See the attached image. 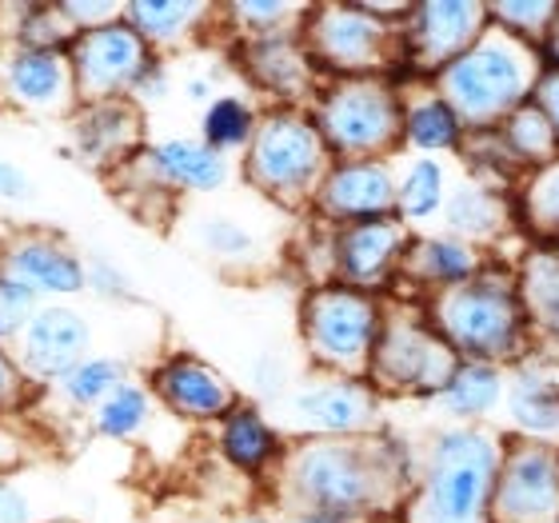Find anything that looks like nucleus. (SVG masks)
<instances>
[{"label":"nucleus","instance_id":"1","mask_svg":"<svg viewBox=\"0 0 559 523\" xmlns=\"http://www.w3.org/2000/svg\"><path fill=\"white\" fill-rule=\"evenodd\" d=\"M419 476V455L396 436L296 440L276 460V500L284 515L328 512L376 523L404 512Z\"/></svg>","mask_w":559,"mask_h":523},{"label":"nucleus","instance_id":"2","mask_svg":"<svg viewBox=\"0 0 559 523\" xmlns=\"http://www.w3.org/2000/svg\"><path fill=\"white\" fill-rule=\"evenodd\" d=\"M500 431L484 424H448L431 431L404 523H491V496L503 464Z\"/></svg>","mask_w":559,"mask_h":523},{"label":"nucleus","instance_id":"3","mask_svg":"<svg viewBox=\"0 0 559 523\" xmlns=\"http://www.w3.org/2000/svg\"><path fill=\"white\" fill-rule=\"evenodd\" d=\"M424 316L460 360L496 364V368H515L527 360L532 328L512 268L488 264L467 284L431 292Z\"/></svg>","mask_w":559,"mask_h":523},{"label":"nucleus","instance_id":"4","mask_svg":"<svg viewBox=\"0 0 559 523\" xmlns=\"http://www.w3.org/2000/svg\"><path fill=\"white\" fill-rule=\"evenodd\" d=\"M544 52L512 36L500 24H488V33L455 57L448 69L436 72V93L448 100L464 132H496L515 108H524L536 96L544 76Z\"/></svg>","mask_w":559,"mask_h":523},{"label":"nucleus","instance_id":"5","mask_svg":"<svg viewBox=\"0 0 559 523\" xmlns=\"http://www.w3.org/2000/svg\"><path fill=\"white\" fill-rule=\"evenodd\" d=\"M336 156L328 152L316 120L300 108H272L260 117V129L245 152L240 173L260 197L280 209L312 204Z\"/></svg>","mask_w":559,"mask_h":523},{"label":"nucleus","instance_id":"6","mask_svg":"<svg viewBox=\"0 0 559 523\" xmlns=\"http://www.w3.org/2000/svg\"><path fill=\"white\" fill-rule=\"evenodd\" d=\"M312 120L336 161H392L404 148V100L380 76L332 81L316 96Z\"/></svg>","mask_w":559,"mask_h":523},{"label":"nucleus","instance_id":"7","mask_svg":"<svg viewBox=\"0 0 559 523\" xmlns=\"http://www.w3.org/2000/svg\"><path fill=\"white\" fill-rule=\"evenodd\" d=\"M380 328H384V304L372 292L328 280L300 300V340L316 372L368 380Z\"/></svg>","mask_w":559,"mask_h":523},{"label":"nucleus","instance_id":"8","mask_svg":"<svg viewBox=\"0 0 559 523\" xmlns=\"http://www.w3.org/2000/svg\"><path fill=\"white\" fill-rule=\"evenodd\" d=\"M316 69L348 76H376L404 57V24L376 16L368 4H320L300 28Z\"/></svg>","mask_w":559,"mask_h":523},{"label":"nucleus","instance_id":"9","mask_svg":"<svg viewBox=\"0 0 559 523\" xmlns=\"http://www.w3.org/2000/svg\"><path fill=\"white\" fill-rule=\"evenodd\" d=\"M460 368L455 356L443 336L431 328V320L424 312H392L384 316L380 340L372 352V368H368V384L384 395H436L448 388V380Z\"/></svg>","mask_w":559,"mask_h":523},{"label":"nucleus","instance_id":"10","mask_svg":"<svg viewBox=\"0 0 559 523\" xmlns=\"http://www.w3.org/2000/svg\"><path fill=\"white\" fill-rule=\"evenodd\" d=\"M284 419L304 440H352V436H376L384 428V404L368 380L348 376H312L292 388L284 400Z\"/></svg>","mask_w":559,"mask_h":523},{"label":"nucleus","instance_id":"11","mask_svg":"<svg viewBox=\"0 0 559 523\" xmlns=\"http://www.w3.org/2000/svg\"><path fill=\"white\" fill-rule=\"evenodd\" d=\"M69 60L72 76H76V100L81 105H105V100H129L140 76L160 57L140 40L136 28L120 21L76 36L69 48Z\"/></svg>","mask_w":559,"mask_h":523},{"label":"nucleus","instance_id":"12","mask_svg":"<svg viewBox=\"0 0 559 523\" xmlns=\"http://www.w3.org/2000/svg\"><path fill=\"white\" fill-rule=\"evenodd\" d=\"M0 272L21 284L40 304L64 300L88 292V268L84 257L48 228H16L0 240Z\"/></svg>","mask_w":559,"mask_h":523},{"label":"nucleus","instance_id":"13","mask_svg":"<svg viewBox=\"0 0 559 523\" xmlns=\"http://www.w3.org/2000/svg\"><path fill=\"white\" fill-rule=\"evenodd\" d=\"M93 356V324L72 304H36L21 336L12 340V360L28 384H57L81 360Z\"/></svg>","mask_w":559,"mask_h":523},{"label":"nucleus","instance_id":"14","mask_svg":"<svg viewBox=\"0 0 559 523\" xmlns=\"http://www.w3.org/2000/svg\"><path fill=\"white\" fill-rule=\"evenodd\" d=\"M491 523H559V448L508 440L491 496Z\"/></svg>","mask_w":559,"mask_h":523},{"label":"nucleus","instance_id":"15","mask_svg":"<svg viewBox=\"0 0 559 523\" xmlns=\"http://www.w3.org/2000/svg\"><path fill=\"white\" fill-rule=\"evenodd\" d=\"M408 245H412V228L400 216L332 228L324 240L332 284L372 292L376 296V288H384V284H392L400 276V264H404Z\"/></svg>","mask_w":559,"mask_h":523},{"label":"nucleus","instance_id":"16","mask_svg":"<svg viewBox=\"0 0 559 523\" xmlns=\"http://www.w3.org/2000/svg\"><path fill=\"white\" fill-rule=\"evenodd\" d=\"M0 100L28 117L69 120L76 100L69 52L57 48H0Z\"/></svg>","mask_w":559,"mask_h":523},{"label":"nucleus","instance_id":"17","mask_svg":"<svg viewBox=\"0 0 559 523\" xmlns=\"http://www.w3.org/2000/svg\"><path fill=\"white\" fill-rule=\"evenodd\" d=\"M488 4H476V0L412 4L408 21H404V57H408L412 69L436 76L455 57H464L467 48L488 33Z\"/></svg>","mask_w":559,"mask_h":523},{"label":"nucleus","instance_id":"18","mask_svg":"<svg viewBox=\"0 0 559 523\" xmlns=\"http://www.w3.org/2000/svg\"><path fill=\"white\" fill-rule=\"evenodd\" d=\"M400 176L392 161H336L316 192L312 209L332 228L368 221H392L396 212Z\"/></svg>","mask_w":559,"mask_h":523},{"label":"nucleus","instance_id":"19","mask_svg":"<svg viewBox=\"0 0 559 523\" xmlns=\"http://www.w3.org/2000/svg\"><path fill=\"white\" fill-rule=\"evenodd\" d=\"M72 156L96 173H120L136 161L144 148V117L132 100H105V105H81L69 117Z\"/></svg>","mask_w":559,"mask_h":523},{"label":"nucleus","instance_id":"20","mask_svg":"<svg viewBox=\"0 0 559 523\" xmlns=\"http://www.w3.org/2000/svg\"><path fill=\"white\" fill-rule=\"evenodd\" d=\"M120 173H140L148 176L152 185L168 188V192H197V197H212L233 180V161L212 152L200 136H168L156 144H144L136 152V161Z\"/></svg>","mask_w":559,"mask_h":523},{"label":"nucleus","instance_id":"21","mask_svg":"<svg viewBox=\"0 0 559 523\" xmlns=\"http://www.w3.org/2000/svg\"><path fill=\"white\" fill-rule=\"evenodd\" d=\"M148 388L173 416L197 419V424H209V419L221 424L240 404V392H236L233 380L221 368H212L209 360H197V356H168L152 372Z\"/></svg>","mask_w":559,"mask_h":523},{"label":"nucleus","instance_id":"22","mask_svg":"<svg viewBox=\"0 0 559 523\" xmlns=\"http://www.w3.org/2000/svg\"><path fill=\"white\" fill-rule=\"evenodd\" d=\"M240 69L252 88L276 100V108H296L300 100L316 96V64L300 36L240 40Z\"/></svg>","mask_w":559,"mask_h":523},{"label":"nucleus","instance_id":"23","mask_svg":"<svg viewBox=\"0 0 559 523\" xmlns=\"http://www.w3.org/2000/svg\"><path fill=\"white\" fill-rule=\"evenodd\" d=\"M503 412L515 440L559 448V372L548 360H524L508 372Z\"/></svg>","mask_w":559,"mask_h":523},{"label":"nucleus","instance_id":"24","mask_svg":"<svg viewBox=\"0 0 559 523\" xmlns=\"http://www.w3.org/2000/svg\"><path fill=\"white\" fill-rule=\"evenodd\" d=\"M440 216H443V233L476 248L500 245L503 236L515 228L512 200L503 197V188L488 185L479 176H472L464 185H452Z\"/></svg>","mask_w":559,"mask_h":523},{"label":"nucleus","instance_id":"25","mask_svg":"<svg viewBox=\"0 0 559 523\" xmlns=\"http://www.w3.org/2000/svg\"><path fill=\"white\" fill-rule=\"evenodd\" d=\"M484 268H488V260H484V252L476 245H464V240H455L448 233H436V236H412L404 264H400V276L416 280L419 288H428L431 296V292L467 284Z\"/></svg>","mask_w":559,"mask_h":523},{"label":"nucleus","instance_id":"26","mask_svg":"<svg viewBox=\"0 0 559 523\" xmlns=\"http://www.w3.org/2000/svg\"><path fill=\"white\" fill-rule=\"evenodd\" d=\"M216 443H221L224 460H228L236 472H245V476H264L269 467H276L280 455H284L276 424H272L257 404H236L233 412L221 419Z\"/></svg>","mask_w":559,"mask_h":523},{"label":"nucleus","instance_id":"27","mask_svg":"<svg viewBox=\"0 0 559 523\" xmlns=\"http://www.w3.org/2000/svg\"><path fill=\"white\" fill-rule=\"evenodd\" d=\"M515 284H520V304H524L532 340L559 348V248L539 245L524 252L515 268Z\"/></svg>","mask_w":559,"mask_h":523},{"label":"nucleus","instance_id":"28","mask_svg":"<svg viewBox=\"0 0 559 523\" xmlns=\"http://www.w3.org/2000/svg\"><path fill=\"white\" fill-rule=\"evenodd\" d=\"M212 12L216 9L200 4V0H168V4L144 0V4L124 9V24L136 28V36L152 52H168V48H185L188 40H197L204 24L212 21Z\"/></svg>","mask_w":559,"mask_h":523},{"label":"nucleus","instance_id":"29","mask_svg":"<svg viewBox=\"0 0 559 523\" xmlns=\"http://www.w3.org/2000/svg\"><path fill=\"white\" fill-rule=\"evenodd\" d=\"M503 395H508V368L460 360L455 376L436 400H440L443 416H452L455 424H484L503 404Z\"/></svg>","mask_w":559,"mask_h":523},{"label":"nucleus","instance_id":"30","mask_svg":"<svg viewBox=\"0 0 559 523\" xmlns=\"http://www.w3.org/2000/svg\"><path fill=\"white\" fill-rule=\"evenodd\" d=\"M400 100H404V144L408 148L424 152V156L464 148V124L436 88H412V93H400Z\"/></svg>","mask_w":559,"mask_h":523},{"label":"nucleus","instance_id":"31","mask_svg":"<svg viewBox=\"0 0 559 523\" xmlns=\"http://www.w3.org/2000/svg\"><path fill=\"white\" fill-rule=\"evenodd\" d=\"M192 236V245H197L200 257H209L212 264L221 268H257L264 260V245H260V236L248 228L245 221H236V216H224V212H204L192 221L188 228Z\"/></svg>","mask_w":559,"mask_h":523},{"label":"nucleus","instance_id":"32","mask_svg":"<svg viewBox=\"0 0 559 523\" xmlns=\"http://www.w3.org/2000/svg\"><path fill=\"white\" fill-rule=\"evenodd\" d=\"M260 117L257 105L240 93H221L204 108V117H200V140L209 144L212 152H221V156H233V152H248L252 136L260 129Z\"/></svg>","mask_w":559,"mask_h":523},{"label":"nucleus","instance_id":"33","mask_svg":"<svg viewBox=\"0 0 559 523\" xmlns=\"http://www.w3.org/2000/svg\"><path fill=\"white\" fill-rule=\"evenodd\" d=\"M500 140L503 148L512 152V161L520 164V173H536L544 164L559 161V140L551 120L544 117V108L536 100H527L524 108H515L512 117L500 124Z\"/></svg>","mask_w":559,"mask_h":523},{"label":"nucleus","instance_id":"34","mask_svg":"<svg viewBox=\"0 0 559 523\" xmlns=\"http://www.w3.org/2000/svg\"><path fill=\"white\" fill-rule=\"evenodd\" d=\"M448 168H443L440 156H416V161L404 168L400 176V192H396V212L400 221L408 224H424L431 216H440L443 204H448Z\"/></svg>","mask_w":559,"mask_h":523},{"label":"nucleus","instance_id":"35","mask_svg":"<svg viewBox=\"0 0 559 523\" xmlns=\"http://www.w3.org/2000/svg\"><path fill=\"white\" fill-rule=\"evenodd\" d=\"M120 384H129V364L120 356H88L69 376H60L57 392L64 395V404L96 412Z\"/></svg>","mask_w":559,"mask_h":523},{"label":"nucleus","instance_id":"36","mask_svg":"<svg viewBox=\"0 0 559 523\" xmlns=\"http://www.w3.org/2000/svg\"><path fill=\"white\" fill-rule=\"evenodd\" d=\"M152 388L144 384H120L105 404L93 412V428L105 440H136L140 431L152 424Z\"/></svg>","mask_w":559,"mask_h":523},{"label":"nucleus","instance_id":"37","mask_svg":"<svg viewBox=\"0 0 559 523\" xmlns=\"http://www.w3.org/2000/svg\"><path fill=\"white\" fill-rule=\"evenodd\" d=\"M224 12L233 16L236 33H245V40H272V36H300L312 9L288 0H240Z\"/></svg>","mask_w":559,"mask_h":523},{"label":"nucleus","instance_id":"38","mask_svg":"<svg viewBox=\"0 0 559 523\" xmlns=\"http://www.w3.org/2000/svg\"><path fill=\"white\" fill-rule=\"evenodd\" d=\"M520 224L539 240L559 245V161L524 176L520 188Z\"/></svg>","mask_w":559,"mask_h":523},{"label":"nucleus","instance_id":"39","mask_svg":"<svg viewBox=\"0 0 559 523\" xmlns=\"http://www.w3.org/2000/svg\"><path fill=\"white\" fill-rule=\"evenodd\" d=\"M488 16L491 24H500V28H508L512 36L544 52L551 24L559 16V0H500V4H488Z\"/></svg>","mask_w":559,"mask_h":523},{"label":"nucleus","instance_id":"40","mask_svg":"<svg viewBox=\"0 0 559 523\" xmlns=\"http://www.w3.org/2000/svg\"><path fill=\"white\" fill-rule=\"evenodd\" d=\"M84 268H88V292H96L100 300H112V304H136L140 300L136 280H132L117 260L84 257Z\"/></svg>","mask_w":559,"mask_h":523},{"label":"nucleus","instance_id":"41","mask_svg":"<svg viewBox=\"0 0 559 523\" xmlns=\"http://www.w3.org/2000/svg\"><path fill=\"white\" fill-rule=\"evenodd\" d=\"M36 296L12 284L4 272H0V348H12V340L21 336V328L28 324V316L36 312Z\"/></svg>","mask_w":559,"mask_h":523},{"label":"nucleus","instance_id":"42","mask_svg":"<svg viewBox=\"0 0 559 523\" xmlns=\"http://www.w3.org/2000/svg\"><path fill=\"white\" fill-rule=\"evenodd\" d=\"M124 9L129 4H117V0H60V12L76 28V36L108 28V24H120L124 21Z\"/></svg>","mask_w":559,"mask_h":523},{"label":"nucleus","instance_id":"43","mask_svg":"<svg viewBox=\"0 0 559 523\" xmlns=\"http://www.w3.org/2000/svg\"><path fill=\"white\" fill-rule=\"evenodd\" d=\"M248 380H252V392L264 395V400H284V395L292 392V372H288V360L280 356V352H260L257 360H252V372H248Z\"/></svg>","mask_w":559,"mask_h":523},{"label":"nucleus","instance_id":"44","mask_svg":"<svg viewBox=\"0 0 559 523\" xmlns=\"http://www.w3.org/2000/svg\"><path fill=\"white\" fill-rule=\"evenodd\" d=\"M33 460V448H28V436H24L12 419L0 416V476H9L16 467H24Z\"/></svg>","mask_w":559,"mask_h":523},{"label":"nucleus","instance_id":"45","mask_svg":"<svg viewBox=\"0 0 559 523\" xmlns=\"http://www.w3.org/2000/svg\"><path fill=\"white\" fill-rule=\"evenodd\" d=\"M28 200H33V176L0 152V204H28Z\"/></svg>","mask_w":559,"mask_h":523},{"label":"nucleus","instance_id":"46","mask_svg":"<svg viewBox=\"0 0 559 523\" xmlns=\"http://www.w3.org/2000/svg\"><path fill=\"white\" fill-rule=\"evenodd\" d=\"M0 523H36L28 491L9 476H0Z\"/></svg>","mask_w":559,"mask_h":523},{"label":"nucleus","instance_id":"47","mask_svg":"<svg viewBox=\"0 0 559 523\" xmlns=\"http://www.w3.org/2000/svg\"><path fill=\"white\" fill-rule=\"evenodd\" d=\"M24 384H28V380L21 376V368H16V360H12V352L0 348V416L21 404Z\"/></svg>","mask_w":559,"mask_h":523},{"label":"nucleus","instance_id":"48","mask_svg":"<svg viewBox=\"0 0 559 523\" xmlns=\"http://www.w3.org/2000/svg\"><path fill=\"white\" fill-rule=\"evenodd\" d=\"M532 100L544 108V117L551 120V129H556V140H559V69H544Z\"/></svg>","mask_w":559,"mask_h":523},{"label":"nucleus","instance_id":"49","mask_svg":"<svg viewBox=\"0 0 559 523\" xmlns=\"http://www.w3.org/2000/svg\"><path fill=\"white\" fill-rule=\"evenodd\" d=\"M185 93H188V100H192V105H204V108L221 96V93H216V81H212V76H192V81L185 84Z\"/></svg>","mask_w":559,"mask_h":523},{"label":"nucleus","instance_id":"50","mask_svg":"<svg viewBox=\"0 0 559 523\" xmlns=\"http://www.w3.org/2000/svg\"><path fill=\"white\" fill-rule=\"evenodd\" d=\"M288 523H356V520H344V515H328V512H292Z\"/></svg>","mask_w":559,"mask_h":523},{"label":"nucleus","instance_id":"51","mask_svg":"<svg viewBox=\"0 0 559 523\" xmlns=\"http://www.w3.org/2000/svg\"><path fill=\"white\" fill-rule=\"evenodd\" d=\"M548 57H551V69H559V16H556V24H551V36H548Z\"/></svg>","mask_w":559,"mask_h":523},{"label":"nucleus","instance_id":"52","mask_svg":"<svg viewBox=\"0 0 559 523\" xmlns=\"http://www.w3.org/2000/svg\"><path fill=\"white\" fill-rule=\"evenodd\" d=\"M236 523H272V520H264V515H245V520H236Z\"/></svg>","mask_w":559,"mask_h":523},{"label":"nucleus","instance_id":"53","mask_svg":"<svg viewBox=\"0 0 559 523\" xmlns=\"http://www.w3.org/2000/svg\"><path fill=\"white\" fill-rule=\"evenodd\" d=\"M52 523H69V520H52Z\"/></svg>","mask_w":559,"mask_h":523}]
</instances>
